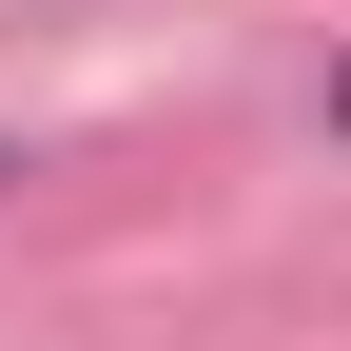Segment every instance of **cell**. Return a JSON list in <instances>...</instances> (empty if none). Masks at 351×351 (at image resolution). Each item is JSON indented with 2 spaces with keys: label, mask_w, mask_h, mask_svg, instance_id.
Returning <instances> with one entry per match:
<instances>
[{
  "label": "cell",
  "mask_w": 351,
  "mask_h": 351,
  "mask_svg": "<svg viewBox=\"0 0 351 351\" xmlns=\"http://www.w3.org/2000/svg\"><path fill=\"white\" fill-rule=\"evenodd\" d=\"M332 117H351V78H332Z\"/></svg>",
  "instance_id": "obj_1"
}]
</instances>
